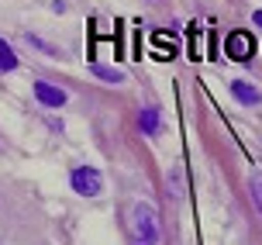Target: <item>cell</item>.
<instances>
[{
  "instance_id": "6da1fadb",
  "label": "cell",
  "mask_w": 262,
  "mask_h": 245,
  "mask_svg": "<svg viewBox=\"0 0 262 245\" xmlns=\"http://www.w3.org/2000/svg\"><path fill=\"white\" fill-rule=\"evenodd\" d=\"M159 242V211L152 204H135L131 211V245H156Z\"/></svg>"
},
{
  "instance_id": "7a4b0ae2",
  "label": "cell",
  "mask_w": 262,
  "mask_h": 245,
  "mask_svg": "<svg viewBox=\"0 0 262 245\" xmlns=\"http://www.w3.org/2000/svg\"><path fill=\"white\" fill-rule=\"evenodd\" d=\"M69 183H73V190L83 194V197H97L100 190H104V176H100L93 166H76L73 173H69Z\"/></svg>"
},
{
  "instance_id": "3957f363",
  "label": "cell",
  "mask_w": 262,
  "mask_h": 245,
  "mask_svg": "<svg viewBox=\"0 0 262 245\" xmlns=\"http://www.w3.org/2000/svg\"><path fill=\"white\" fill-rule=\"evenodd\" d=\"M224 55L235 59V63H249L252 55H255V38H252L249 31H231L224 38Z\"/></svg>"
},
{
  "instance_id": "277c9868",
  "label": "cell",
  "mask_w": 262,
  "mask_h": 245,
  "mask_svg": "<svg viewBox=\"0 0 262 245\" xmlns=\"http://www.w3.org/2000/svg\"><path fill=\"white\" fill-rule=\"evenodd\" d=\"M148 42L156 45V59H162V63L176 55V35H172V31H152Z\"/></svg>"
},
{
  "instance_id": "5b68a950",
  "label": "cell",
  "mask_w": 262,
  "mask_h": 245,
  "mask_svg": "<svg viewBox=\"0 0 262 245\" xmlns=\"http://www.w3.org/2000/svg\"><path fill=\"white\" fill-rule=\"evenodd\" d=\"M35 97H38L41 104H49V107H62L66 104V90H59L55 83H45V79L35 83Z\"/></svg>"
},
{
  "instance_id": "8992f818",
  "label": "cell",
  "mask_w": 262,
  "mask_h": 245,
  "mask_svg": "<svg viewBox=\"0 0 262 245\" xmlns=\"http://www.w3.org/2000/svg\"><path fill=\"white\" fill-rule=\"evenodd\" d=\"M231 93H235L242 104H259V100H262V93L252 87L249 79H235V83H231Z\"/></svg>"
},
{
  "instance_id": "52a82bcc",
  "label": "cell",
  "mask_w": 262,
  "mask_h": 245,
  "mask_svg": "<svg viewBox=\"0 0 262 245\" xmlns=\"http://www.w3.org/2000/svg\"><path fill=\"white\" fill-rule=\"evenodd\" d=\"M138 125H142V131H148V135H159V111L156 107H145L142 114H138Z\"/></svg>"
},
{
  "instance_id": "ba28073f",
  "label": "cell",
  "mask_w": 262,
  "mask_h": 245,
  "mask_svg": "<svg viewBox=\"0 0 262 245\" xmlns=\"http://www.w3.org/2000/svg\"><path fill=\"white\" fill-rule=\"evenodd\" d=\"M0 69H17V55L4 38H0Z\"/></svg>"
},
{
  "instance_id": "9c48e42d",
  "label": "cell",
  "mask_w": 262,
  "mask_h": 245,
  "mask_svg": "<svg viewBox=\"0 0 262 245\" xmlns=\"http://www.w3.org/2000/svg\"><path fill=\"white\" fill-rule=\"evenodd\" d=\"M93 76L107 79V83H124V76H121L118 69H107V66H93Z\"/></svg>"
},
{
  "instance_id": "30bf717a",
  "label": "cell",
  "mask_w": 262,
  "mask_h": 245,
  "mask_svg": "<svg viewBox=\"0 0 262 245\" xmlns=\"http://www.w3.org/2000/svg\"><path fill=\"white\" fill-rule=\"evenodd\" d=\"M249 190H252V200H255V207H259V214H262V173H255L249 180Z\"/></svg>"
},
{
  "instance_id": "8fae6325",
  "label": "cell",
  "mask_w": 262,
  "mask_h": 245,
  "mask_svg": "<svg viewBox=\"0 0 262 245\" xmlns=\"http://www.w3.org/2000/svg\"><path fill=\"white\" fill-rule=\"evenodd\" d=\"M252 21H255V25L262 28V11H255V14H252Z\"/></svg>"
}]
</instances>
